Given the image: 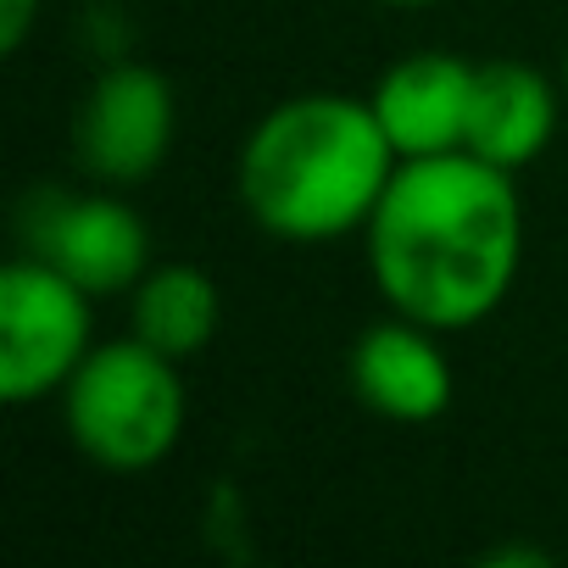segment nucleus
<instances>
[{"label": "nucleus", "instance_id": "4", "mask_svg": "<svg viewBox=\"0 0 568 568\" xmlns=\"http://www.w3.org/2000/svg\"><path fill=\"white\" fill-rule=\"evenodd\" d=\"M90 291L18 251L0 273V402L34 407L45 396H62V385L79 374V363L95 346V313Z\"/></svg>", "mask_w": 568, "mask_h": 568}, {"label": "nucleus", "instance_id": "8", "mask_svg": "<svg viewBox=\"0 0 568 568\" xmlns=\"http://www.w3.org/2000/svg\"><path fill=\"white\" fill-rule=\"evenodd\" d=\"M474 73L479 62L452 51H413L390 62L374 84V112L396 145V156H440L463 151L468 140V106H474Z\"/></svg>", "mask_w": 568, "mask_h": 568}, {"label": "nucleus", "instance_id": "6", "mask_svg": "<svg viewBox=\"0 0 568 568\" xmlns=\"http://www.w3.org/2000/svg\"><path fill=\"white\" fill-rule=\"evenodd\" d=\"M179 134V95L162 68L118 57L106 62L73 112V162L112 190L156 179Z\"/></svg>", "mask_w": 568, "mask_h": 568}, {"label": "nucleus", "instance_id": "7", "mask_svg": "<svg viewBox=\"0 0 568 568\" xmlns=\"http://www.w3.org/2000/svg\"><path fill=\"white\" fill-rule=\"evenodd\" d=\"M346 379H352V396L390 424H435L452 407V390H457L440 329L402 318V313L368 324L352 341Z\"/></svg>", "mask_w": 568, "mask_h": 568}, {"label": "nucleus", "instance_id": "2", "mask_svg": "<svg viewBox=\"0 0 568 568\" xmlns=\"http://www.w3.org/2000/svg\"><path fill=\"white\" fill-rule=\"evenodd\" d=\"M402 156L363 95H291L262 112L240 145V206L245 217L291 245H329L363 234Z\"/></svg>", "mask_w": 568, "mask_h": 568}, {"label": "nucleus", "instance_id": "9", "mask_svg": "<svg viewBox=\"0 0 568 568\" xmlns=\"http://www.w3.org/2000/svg\"><path fill=\"white\" fill-rule=\"evenodd\" d=\"M562 101L568 95H557V84L529 62H513V57L479 62L463 151H474L490 168L524 173L546 156V145L557 134V118H562Z\"/></svg>", "mask_w": 568, "mask_h": 568}, {"label": "nucleus", "instance_id": "13", "mask_svg": "<svg viewBox=\"0 0 568 568\" xmlns=\"http://www.w3.org/2000/svg\"><path fill=\"white\" fill-rule=\"evenodd\" d=\"M557 79H562V95H568V45H562V73Z\"/></svg>", "mask_w": 568, "mask_h": 568}, {"label": "nucleus", "instance_id": "3", "mask_svg": "<svg viewBox=\"0 0 568 568\" xmlns=\"http://www.w3.org/2000/svg\"><path fill=\"white\" fill-rule=\"evenodd\" d=\"M190 396L184 363L162 357L140 335L101 341L62 385V429L79 457L106 474H145L184 440Z\"/></svg>", "mask_w": 568, "mask_h": 568}, {"label": "nucleus", "instance_id": "11", "mask_svg": "<svg viewBox=\"0 0 568 568\" xmlns=\"http://www.w3.org/2000/svg\"><path fill=\"white\" fill-rule=\"evenodd\" d=\"M40 7L45 0H0V51L7 57H18L29 45V34L40 23Z\"/></svg>", "mask_w": 568, "mask_h": 568}, {"label": "nucleus", "instance_id": "1", "mask_svg": "<svg viewBox=\"0 0 568 568\" xmlns=\"http://www.w3.org/2000/svg\"><path fill=\"white\" fill-rule=\"evenodd\" d=\"M368 278L390 313L440 335L485 324L524 267L518 173L474 151L407 156L379 195L368 229Z\"/></svg>", "mask_w": 568, "mask_h": 568}, {"label": "nucleus", "instance_id": "5", "mask_svg": "<svg viewBox=\"0 0 568 568\" xmlns=\"http://www.w3.org/2000/svg\"><path fill=\"white\" fill-rule=\"evenodd\" d=\"M18 240L90 296H129L151 267V229L112 184L34 190L18 206Z\"/></svg>", "mask_w": 568, "mask_h": 568}, {"label": "nucleus", "instance_id": "12", "mask_svg": "<svg viewBox=\"0 0 568 568\" xmlns=\"http://www.w3.org/2000/svg\"><path fill=\"white\" fill-rule=\"evenodd\" d=\"M379 7H396V12H424V7H435V0H379Z\"/></svg>", "mask_w": 568, "mask_h": 568}, {"label": "nucleus", "instance_id": "10", "mask_svg": "<svg viewBox=\"0 0 568 568\" xmlns=\"http://www.w3.org/2000/svg\"><path fill=\"white\" fill-rule=\"evenodd\" d=\"M223 329V291L195 262H151L129 291V335L156 346L173 363L201 357Z\"/></svg>", "mask_w": 568, "mask_h": 568}]
</instances>
